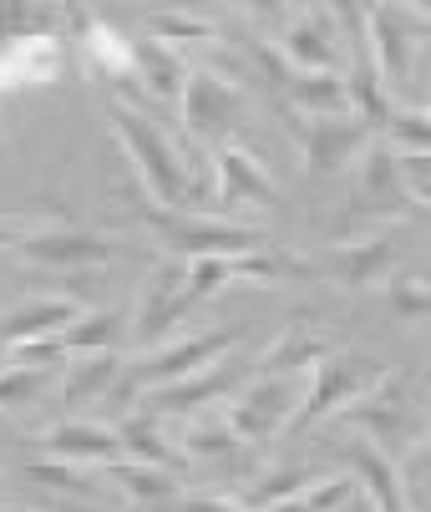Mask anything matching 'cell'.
Here are the masks:
<instances>
[{"label": "cell", "instance_id": "6da1fadb", "mask_svg": "<svg viewBox=\"0 0 431 512\" xmlns=\"http://www.w3.org/2000/svg\"><path fill=\"white\" fill-rule=\"evenodd\" d=\"M178 112H183V163L193 173V188L208 193V158L224 142H234L244 122V87L213 66H193L178 97Z\"/></svg>", "mask_w": 431, "mask_h": 512}, {"label": "cell", "instance_id": "7a4b0ae2", "mask_svg": "<svg viewBox=\"0 0 431 512\" xmlns=\"http://www.w3.org/2000/svg\"><path fill=\"white\" fill-rule=\"evenodd\" d=\"M107 117H112V137L122 142V153H127V163H132V173H137V183H142V193H148L153 208L188 213L193 203H203V193L193 188V173H188L183 153L158 132L153 117H142L127 102H112Z\"/></svg>", "mask_w": 431, "mask_h": 512}, {"label": "cell", "instance_id": "3957f363", "mask_svg": "<svg viewBox=\"0 0 431 512\" xmlns=\"http://www.w3.org/2000/svg\"><path fill=\"white\" fill-rule=\"evenodd\" d=\"M142 224L158 239V249L168 259H234V254H264L274 249V239L254 224H234V218L219 213H168L142 203Z\"/></svg>", "mask_w": 431, "mask_h": 512}, {"label": "cell", "instance_id": "277c9868", "mask_svg": "<svg viewBox=\"0 0 431 512\" xmlns=\"http://www.w3.org/2000/svg\"><path fill=\"white\" fill-rule=\"evenodd\" d=\"M391 218H421V208L406 198L401 188V173H396V153L371 142L361 153V173H355V193H350V208L340 213L335 224V244L350 234V229H381Z\"/></svg>", "mask_w": 431, "mask_h": 512}, {"label": "cell", "instance_id": "5b68a950", "mask_svg": "<svg viewBox=\"0 0 431 512\" xmlns=\"http://www.w3.org/2000/svg\"><path fill=\"white\" fill-rule=\"evenodd\" d=\"M244 340L239 325H224V330H203V335H183V340H168L158 350H148L122 381V391H137V396H153L163 386H178L198 371H208L213 360H224L234 345Z\"/></svg>", "mask_w": 431, "mask_h": 512}, {"label": "cell", "instance_id": "8992f818", "mask_svg": "<svg viewBox=\"0 0 431 512\" xmlns=\"http://www.w3.org/2000/svg\"><path fill=\"white\" fill-rule=\"evenodd\" d=\"M335 416L350 421V426H361L366 442L381 447L386 457L401 452V447H411L416 436H421V416L411 411V381H406V371H391V365H386V376H381L366 396H355V401H350L345 411H335Z\"/></svg>", "mask_w": 431, "mask_h": 512}, {"label": "cell", "instance_id": "52a82bcc", "mask_svg": "<svg viewBox=\"0 0 431 512\" xmlns=\"http://www.w3.org/2000/svg\"><path fill=\"white\" fill-rule=\"evenodd\" d=\"M300 406V376H254L244 391L224 401V421L244 447H269L274 436L290 431Z\"/></svg>", "mask_w": 431, "mask_h": 512}, {"label": "cell", "instance_id": "ba28073f", "mask_svg": "<svg viewBox=\"0 0 431 512\" xmlns=\"http://www.w3.org/2000/svg\"><path fill=\"white\" fill-rule=\"evenodd\" d=\"M366 41H371L381 82H391L396 92H411L416 87V56L431 46L426 21L411 6H371L366 11Z\"/></svg>", "mask_w": 431, "mask_h": 512}, {"label": "cell", "instance_id": "9c48e42d", "mask_svg": "<svg viewBox=\"0 0 431 512\" xmlns=\"http://www.w3.org/2000/svg\"><path fill=\"white\" fill-rule=\"evenodd\" d=\"M290 132H295L315 178H335L340 168H350L376 142V127L366 117H355V112H345V117H300V112H290Z\"/></svg>", "mask_w": 431, "mask_h": 512}, {"label": "cell", "instance_id": "30bf717a", "mask_svg": "<svg viewBox=\"0 0 431 512\" xmlns=\"http://www.w3.org/2000/svg\"><path fill=\"white\" fill-rule=\"evenodd\" d=\"M381 376H386V365H381V360H371V355H340V350H335L330 360L315 365V386H310L305 406L295 411L290 431H310L315 421L345 411L355 396H366Z\"/></svg>", "mask_w": 431, "mask_h": 512}, {"label": "cell", "instance_id": "8fae6325", "mask_svg": "<svg viewBox=\"0 0 431 512\" xmlns=\"http://www.w3.org/2000/svg\"><path fill=\"white\" fill-rule=\"evenodd\" d=\"M244 376H249V360L224 355V360H213L208 371H198V376H188L178 386H163L153 396H142V411H153V416H188L198 406H219V401H229L244 386Z\"/></svg>", "mask_w": 431, "mask_h": 512}, {"label": "cell", "instance_id": "7c38bea8", "mask_svg": "<svg viewBox=\"0 0 431 512\" xmlns=\"http://www.w3.org/2000/svg\"><path fill=\"white\" fill-rule=\"evenodd\" d=\"M295 77H315V71H340V46L330 31V11H290L284 26L269 36Z\"/></svg>", "mask_w": 431, "mask_h": 512}, {"label": "cell", "instance_id": "4fadbf2b", "mask_svg": "<svg viewBox=\"0 0 431 512\" xmlns=\"http://www.w3.org/2000/svg\"><path fill=\"white\" fill-rule=\"evenodd\" d=\"M41 457H56V462H77V467H97L107 472L112 462H127L122 442H117V426H102V421H82V416H66L56 426H46L36 436Z\"/></svg>", "mask_w": 431, "mask_h": 512}, {"label": "cell", "instance_id": "5bb4252c", "mask_svg": "<svg viewBox=\"0 0 431 512\" xmlns=\"http://www.w3.org/2000/svg\"><path fill=\"white\" fill-rule=\"evenodd\" d=\"M401 259V244L391 229H371L366 239H345L330 249L325 264H315V274H330L335 284L345 289H371V284H386L391 279V264Z\"/></svg>", "mask_w": 431, "mask_h": 512}, {"label": "cell", "instance_id": "9a60e30c", "mask_svg": "<svg viewBox=\"0 0 431 512\" xmlns=\"http://www.w3.org/2000/svg\"><path fill=\"white\" fill-rule=\"evenodd\" d=\"M208 163H213V208L219 213L244 208V203H274V178L264 158H254L244 142H224Z\"/></svg>", "mask_w": 431, "mask_h": 512}, {"label": "cell", "instance_id": "2e32d148", "mask_svg": "<svg viewBox=\"0 0 431 512\" xmlns=\"http://www.w3.org/2000/svg\"><path fill=\"white\" fill-rule=\"evenodd\" d=\"M183 315H188V305H183V269H178V259H163L148 274V284H142V295H137V325H132L137 350H158L163 330L178 325Z\"/></svg>", "mask_w": 431, "mask_h": 512}, {"label": "cell", "instance_id": "e0dca14e", "mask_svg": "<svg viewBox=\"0 0 431 512\" xmlns=\"http://www.w3.org/2000/svg\"><path fill=\"white\" fill-rule=\"evenodd\" d=\"M330 355H335V340L315 325V315H290V325L254 360V376H300V365H320Z\"/></svg>", "mask_w": 431, "mask_h": 512}, {"label": "cell", "instance_id": "ac0fdd59", "mask_svg": "<svg viewBox=\"0 0 431 512\" xmlns=\"http://www.w3.org/2000/svg\"><path fill=\"white\" fill-rule=\"evenodd\" d=\"M21 259L46 264V269H82V264H107L117 254V244L107 234H87V229H41L26 234L16 244Z\"/></svg>", "mask_w": 431, "mask_h": 512}, {"label": "cell", "instance_id": "d6986e66", "mask_svg": "<svg viewBox=\"0 0 431 512\" xmlns=\"http://www.w3.org/2000/svg\"><path fill=\"white\" fill-rule=\"evenodd\" d=\"M82 300H71V295H41V300H26L16 305L6 320H0V345L6 350H21V345H36V340H51L61 335L66 325H77L82 320Z\"/></svg>", "mask_w": 431, "mask_h": 512}, {"label": "cell", "instance_id": "ffe728a7", "mask_svg": "<svg viewBox=\"0 0 431 512\" xmlns=\"http://www.w3.org/2000/svg\"><path fill=\"white\" fill-rule=\"evenodd\" d=\"M117 442H122L127 462L163 467V472H183V467H188V452L168 436V416H153V411L122 416V421H117Z\"/></svg>", "mask_w": 431, "mask_h": 512}, {"label": "cell", "instance_id": "44dd1931", "mask_svg": "<svg viewBox=\"0 0 431 512\" xmlns=\"http://www.w3.org/2000/svg\"><path fill=\"white\" fill-rule=\"evenodd\" d=\"M66 36H31L16 46H0V92L6 87H46L66 71Z\"/></svg>", "mask_w": 431, "mask_h": 512}, {"label": "cell", "instance_id": "7402d4cb", "mask_svg": "<svg viewBox=\"0 0 431 512\" xmlns=\"http://www.w3.org/2000/svg\"><path fill=\"white\" fill-rule=\"evenodd\" d=\"M340 457H345V467L355 472V487L366 492L371 512H411V502H406V492H401V472H396V462H391L381 447L350 442Z\"/></svg>", "mask_w": 431, "mask_h": 512}, {"label": "cell", "instance_id": "603a6c76", "mask_svg": "<svg viewBox=\"0 0 431 512\" xmlns=\"http://www.w3.org/2000/svg\"><path fill=\"white\" fill-rule=\"evenodd\" d=\"M122 381V360L112 350L102 355H71L61 365V406H92V401H107Z\"/></svg>", "mask_w": 431, "mask_h": 512}, {"label": "cell", "instance_id": "cb8c5ba5", "mask_svg": "<svg viewBox=\"0 0 431 512\" xmlns=\"http://www.w3.org/2000/svg\"><path fill=\"white\" fill-rule=\"evenodd\" d=\"M132 71H137V82L148 87L158 102H178L193 66H188L173 46H163V41H153V36H132Z\"/></svg>", "mask_w": 431, "mask_h": 512}, {"label": "cell", "instance_id": "d4e9b609", "mask_svg": "<svg viewBox=\"0 0 431 512\" xmlns=\"http://www.w3.org/2000/svg\"><path fill=\"white\" fill-rule=\"evenodd\" d=\"M284 92H290V102H295L300 117H345V112H355V107H350V82H345V71L290 77V82H284Z\"/></svg>", "mask_w": 431, "mask_h": 512}, {"label": "cell", "instance_id": "484cf974", "mask_svg": "<svg viewBox=\"0 0 431 512\" xmlns=\"http://www.w3.org/2000/svg\"><path fill=\"white\" fill-rule=\"evenodd\" d=\"M117 492H127L142 512L148 507H163V502H178L183 492H178V477L173 472H163V467H142V462H112L107 472H102Z\"/></svg>", "mask_w": 431, "mask_h": 512}, {"label": "cell", "instance_id": "4316f807", "mask_svg": "<svg viewBox=\"0 0 431 512\" xmlns=\"http://www.w3.org/2000/svg\"><path fill=\"white\" fill-rule=\"evenodd\" d=\"M142 26H148L153 41L163 46H208V41H219V16H208V11H148L142 16Z\"/></svg>", "mask_w": 431, "mask_h": 512}, {"label": "cell", "instance_id": "83f0119b", "mask_svg": "<svg viewBox=\"0 0 431 512\" xmlns=\"http://www.w3.org/2000/svg\"><path fill=\"white\" fill-rule=\"evenodd\" d=\"M21 477L36 482V487H51V492H71V497H92V492H102V472L92 477V467L56 462V457H31V462H21Z\"/></svg>", "mask_w": 431, "mask_h": 512}, {"label": "cell", "instance_id": "f1b7e54d", "mask_svg": "<svg viewBox=\"0 0 431 512\" xmlns=\"http://www.w3.org/2000/svg\"><path fill=\"white\" fill-rule=\"evenodd\" d=\"M117 330H122V315L117 310H82L77 325L61 330V350H66V360L71 355H102V350H112Z\"/></svg>", "mask_w": 431, "mask_h": 512}, {"label": "cell", "instance_id": "f546056e", "mask_svg": "<svg viewBox=\"0 0 431 512\" xmlns=\"http://www.w3.org/2000/svg\"><path fill=\"white\" fill-rule=\"evenodd\" d=\"M51 381H56L51 365H21V360L0 365V411H16V406L41 401Z\"/></svg>", "mask_w": 431, "mask_h": 512}, {"label": "cell", "instance_id": "4dcf8cb0", "mask_svg": "<svg viewBox=\"0 0 431 512\" xmlns=\"http://www.w3.org/2000/svg\"><path fill=\"white\" fill-rule=\"evenodd\" d=\"M350 502H355V477L325 472V477H315L300 497H290V502L274 507V512H340V507H350Z\"/></svg>", "mask_w": 431, "mask_h": 512}, {"label": "cell", "instance_id": "1f68e13d", "mask_svg": "<svg viewBox=\"0 0 431 512\" xmlns=\"http://www.w3.org/2000/svg\"><path fill=\"white\" fill-rule=\"evenodd\" d=\"M239 436L229 431V421L224 416H208V421H198V426H188L183 431V452L188 457H203V462H219V457H239Z\"/></svg>", "mask_w": 431, "mask_h": 512}, {"label": "cell", "instance_id": "d6a6232c", "mask_svg": "<svg viewBox=\"0 0 431 512\" xmlns=\"http://www.w3.org/2000/svg\"><path fill=\"white\" fill-rule=\"evenodd\" d=\"M386 295H391V315H396V320H416V315L431 320V284H426V279L391 274V279H386Z\"/></svg>", "mask_w": 431, "mask_h": 512}, {"label": "cell", "instance_id": "836d02e7", "mask_svg": "<svg viewBox=\"0 0 431 512\" xmlns=\"http://www.w3.org/2000/svg\"><path fill=\"white\" fill-rule=\"evenodd\" d=\"M386 137L396 142L401 153H431V117H421V112H406V107H396L386 122Z\"/></svg>", "mask_w": 431, "mask_h": 512}, {"label": "cell", "instance_id": "e575fe53", "mask_svg": "<svg viewBox=\"0 0 431 512\" xmlns=\"http://www.w3.org/2000/svg\"><path fill=\"white\" fill-rule=\"evenodd\" d=\"M396 173H401L406 198L426 213L431 208V153H396Z\"/></svg>", "mask_w": 431, "mask_h": 512}, {"label": "cell", "instance_id": "d590c367", "mask_svg": "<svg viewBox=\"0 0 431 512\" xmlns=\"http://www.w3.org/2000/svg\"><path fill=\"white\" fill-rule=\"evenodd\" d=\"M56 218L61 213H51V208H6V213H0V244H21L26 234H41V229H56Z\"/></svg>", "mask_w": 431, "mask_h": 512}, {"label": "cell", "instance_id": "8d00e7d4", "mask_svg": "<svg viewBox=\"0 0 431 512\" xmlns=\"http://www.w3.org/2000/svg\"><path fill=\"white\" fill-rule=\"evenodd\" d=\"M178 512H249L239 497H219V492H183Z\"/></svg>", "mask_w": 431, "mask_h": 512}, {"label": "cell", "instance_id": "74e56055", "mask_svg": "<svg viewBox=\"0 0 431 512\" xmlns=\"http://www.w3.org/2000/svg\"><path fill=\"white\" fill-rule=\"evenodd\" d=\"M426 452H431V416H426Z\"/></svg>", "mask_w": 431, "mask_h": 512}, {"label": "cell", "instance_id": "f35d334b", "mask_svg": "<svg viewBox=\"0 0 431 512\" xmlns=\"http://www.w3.org/2000/svg\"><path fill=\"white\" fill-rule=\"evenodd\" d=\"M411 512H431V502H416V507H411Z\"/></svg>", "mask_w": 431, "mask_h": 512}, {"label": "cell", "instance_id": "ab89813d", "mask_svg": "<svg viewBox=\"0 0 431 512\" xmlns=\"http://www.w3.org/2000/svg\"><path fill=\"white\" fill-rule=\"evenodd\" d=\"M426 117H431V112H426Z\"/></svg>", "mask_w": 431, "mask_h": 512}]
</instances>
